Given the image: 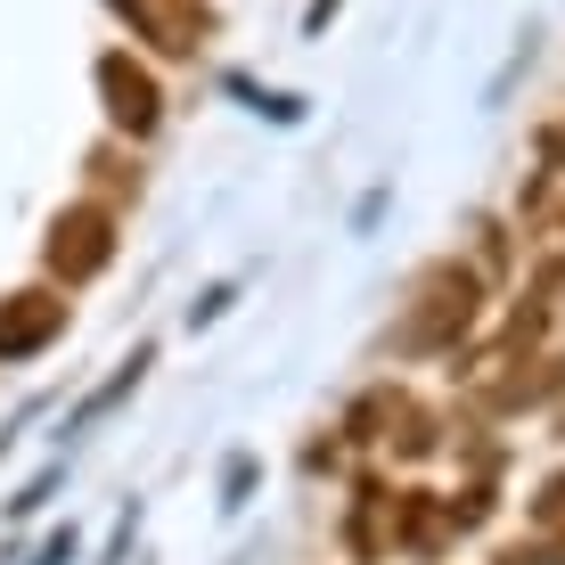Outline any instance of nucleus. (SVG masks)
Listing matches in <instances>:
<instances>
[{"label":"nucleus","instance_id":"obj_6","mask_svg":"<svg viewBox=\"0 0 565 565\" xmlns=\"http://www.w3.org/2000/svg\"><path fill=\"white\" fill-rule=\"evenodd\" d=\"M533 156H541V172H557V181H565V115L533 131Z\"/></svg>","mask_w":565,"mask_h":565},{"label":"nucleus","instance_id":"obj_2","mask_svg":"<svg viewBox=\"0 0 565 565\" xmlns=\"http://www.w3.org/2000/svg\"><path fill=\"white\" fill-rule=\"evenodd\" d=\"M115 205L107 198H74V205H57L50 213V238H42V270L57 287H90V279H107L115 270V255H124V238H115Z\"/></svg>","mask_w":565,"mask_h":565},{"label":"nucleus","instance_id":"obj_3","mask_svg":"<svg viewBox=\"0 0 565 565\" xmlns=\"http://www.w3.org/2000/svg\"><path fill=\"white\" fill-rule=\"evenodd\" d=\"M90 83H99V99H107V131L115 140H156L164 131V83H156V66L131 42H115L99 50V66H90Z\"/></svg>","mask_w":565,"mask_h":565},{"label":"nucleus","instance_id":"obj_5","mask_svg":"<svg viewBox=\"0 0 565 565\" xmlns=\"http://www.w3.org/2000/svg\"><path fill=\"white\" fill-rule=\"evenodd\" d=\"M557 524H565V467L533 492V533H557Z\"/></svg>","mask_w":565,"mask_h":565},{"label":"nucleus","instance_id":"obj_1","mask_svg":"<svg viewBox=\"0 0 565 565\" xmlns=\"http://www.w3.org/2000/svg\"><path fill=\"white\" fill-rule=\"evenodd\" d=\"M476 311H483V279H476V263H459V255L426 263L418 279H411V311H402V328H394V353H402V361H418V353H451L467 328H476Z\"/></svg>","mask_w":565,"mask_h":565},{"label":"nucleus","instance_id":"obj_4","mask_svg":"<svg viewBox=\"0 0 565 565\" xmlns=\"http://www.w3.org/2000/svg\"><path fill=\"white\" fill-rule=\"evenodd\" d=\"M66 320H74V303H66V287H57V279L0 296V369H9V361H33V353H50V344L66 337Z\"/></svg>","mask_w":565,"mask_h":565},{"label":"nucleus","instance_id":"obj_7","mask_svg":"<svg viewBox=\"0 0 565 565\" xmlns=\"http://www.w3.org/2000/svg\"><path fill=\"white\" fill-rule=\"evenodd\" d=\"M557 263H565V222H557Z\"/></svg>","mask_w":565,"mask_h":565}]
</instances>
